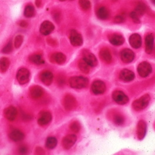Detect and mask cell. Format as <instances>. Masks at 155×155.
Listing matches in <instances>:
<instances>
[{"label": "cell", "mask_w": 155, "mask_h": 155, "mask_svg": "<svg viewBox=\"0 0 155 155\" xmlns=\"http://www.w3.org/2000/svg\"><path fill=\"white\" fill-rule=\"evenodd\" d=\"M70 87L74 89H83L87 87L89 84V80L87 78L78 76L71 77L69 80Z\"/></svg>", "instance_id": "cell-1"}, {"label": "cell", "mask_w": 155, "mask_h": 155, "mask_svg": "<svg viewBox=\"0 0 155 155\" xmlns=\"http://www.w3.org/2000/svg\"><path fill=\"white\" fill-rule=\"evenodd\" d=\"M150 101V95L149 94H145L140 98L135 100L132 104V107L136 111L142 110L148 106Z\"/></svg>", "instance_id": "cell-2"}, {"label": "cell", "mask_w": 155, "mask_h": 155, "mask_svg": "<svg viewBox=\"0 0 155 155\" xmlns=\"http://www.w3.org/2000/svg\"><path fill=\"white\" fill-rule=\"evenodd\" d=\"M69 40L72 45L74 47H80L84 43L82 35L75 29L71 31L69 33Z\"/></svg>", "instance_id": "cell-3"}, {"label": "cell", "mask_w": 155, "mask_h": 155, "mask_svg": "<svg viewBox=\"0 0 155 155\" xmlns=\"http://www.w3.org/2000/svg\"><path fill=\"white\" fill-rule=\"evenodd\" d=\"M152 68L149 62L143 61L138 65L137 72L141 77L146 78L148 77L152 73Z\"/></svg>", "instance_id": "cell-4"}, {"label": "cell", "mask_w": 155, "mask_h": 155, "mask_svg": "<svg viewBox=\"0 0 155 155\" xmlns=\"http://www.w3.org/2000/svg\"><path fill=\"white\" fill-rule=\"evenodd\" d=\"M30 78L29 70L26 68H21L17 74V79L19 84L25 85L27 84Z\"/></svg>", "instance_id": "cell-5"}, {"label": "cell", "mask_w": 155, "mask_h": 155, "mask_svg": "<svg viewBox=\"0 0 155 155\" xmlns=\"http://www.w3.org/2000/svg\"><path fill=\"white\" fill-rule=\"evenodd\" d=\"M112 98L116 104L121 105H125L129 101L128 97L121 91H114L112 94Z\"/></svg>", "instance_id": "cell-6"}, {"label": "cell", "mask_w": 155, "mask_h": 155, "mask_svg": "<svg viewBox=\"0 0 155 155\" xmlns=\"http://www.w3.org/2000/svg\"><path fill=\"white\" fill-rule=\"evenodd\" d=\"M107 89L105 84L100 80L95 81L91 86L92 92L95 95H101L103 94Z\"/></svg>", "instance_id": "cell-7"}, {"label": "cell", "mask_w": 155, "mask_h": 155, "mask_svg": "<svg viewBox=\"0 0 155 155\" xmlns=\"http://www.w3.org/2000/svg\"><path fill=\"white\" fill-rule=\"evenodd\" d=\"M91 67H95L97 65V59L95 55L89 51L85 49L83 51L82 58Z\"/></svg>", "instance_id": "cell-8"}, {"label": "cell", "mask_w": 155, "mask_h": 155, "mask_svg": "<svg viewBox=\"0 0 155 155\" xmlns=\"http://www.w3.org/2000/svg\"><path fill=\"white\" fill-rule=\"evenodd\" d=\"M135 57V54L133 51L130 49L126 48L123 49L120 52L121 60L126 64L132 62Z\"/></svg>", "instance_id": "cell-9"}, {"label": "cell", "mask_w": 155, "mask_h": 155, "mask_svg": "<svg viewBox=\"0 0 155 155\" xmlns=\"http://www.w3.org/2000/svg\"><path fill=\"white\" fill-rule=\"evenodd\" d=\"M55 29L54 25L49 21H44L39 28L40 33L43 35H48Z\"/></svg>", "instance_id": "cell-10"}, {"label": "cell", "mask_w": 155, "mask_h": 155, "mask_svg": "<svg viewBox=\"0 0 155 155\" xmlns=\"http://www.w3.org/2000/svg\"><path fill=\"white\" fill-rule=\"evenodd\" d=\"M146 132H147V124L144 120H141L138 122L137 126L136 134H137L138 139L140 140H143L145 137Z\"/></svg>", "instance_id": "cell-11"}, {"label": "cell", "mask_w": 155, "mask_h": 155, "mask_svg": "<svg viewBox=\"0 0 155 155\" xmlns=\"http://www.w3.org/2000/svg\"><path fill=\"white\" fill-rule=\"evenodd\" d=\"M77 137L75 135L70 134L66 136L62 140V146L65 149H69L76 143Z\"/></svg>", "instance_id": "cell-12"}, {"label": "cell", "mask_w": 155, "mask_h": 155, "mask_svg": "<svg viewBox=\"0 0 155 155\" xmlns=\"http://www.w3.org/2000/svg\"><path fill=\"white\" fill-rule=\"evenodd\" d=\"M119 78L123 82H129L134 80L135 78V75L132 71L127 69H124L120 72Z\"/></svg>", "instance_id": "cell-13"}, {"label": "cell", "mask_w": 155, "mask_h": 155, "mask_svg": "<svg viewBox=\"0 0 155 155\" xmlns=\"http://www.w3.org/2000/svg\"><path fill=\"white\" fill-rule=\"evenodd\" d=\"M130 46L135 49L140 48L142 44V40L140 35L138 34H132L129 39Z\"/></svg>", "instance_id": "cell-14"}, {"label": "cell", "mask_w": 155, "mask_h": 155, "mask_svg": "<svg viewBox=\"0 0 155 155\" xmlns=\"http://www.w3.org/2000/svg\"><path fill=\"white\" fill-rule=\"evenodd\" d=\"M154 49V36L152 34H148L145 38V51L148 54H151Z\"/></svg>", "instance_id": "cell-15"}, {"label": "cell", "mask_w": 155, "mask_h": 155, "mask_svg": "<svg viewBox=\"0 0 155 155\" xmlns=\"http://www.w3.org/2000/svg\"><path fill=\"white\" fill-rule=\"evenodd\" d=\"M52 120V115L49 112H43L40 114L38 119V123L41 126L48 125Z\"/></svg>", "instance_id": "cell-16"}, {"label": "cell", "mask_w": 155, "mask_h": 155, "mask_svg": "<svg viewBox=\"0 0 155 155\" xmlns=\"http://www.w3.org/2000/svg\"><path fill=\"white\" fill-rule=\"evenodd\" d=\"M109 41L111 44L115 46H120L125 42L124 37L120 34H114L109 38Z\"/></svg>", "instance_id": "cell-17"}, {"label": "cell", "mask_w": 155, "mask_h": 155, "mask_svg": "<svg viewBox=\"0 0 155 155\" xmlns=\"http://www.w3.org/2000/svg\"><path fill=\"white\" fill-rule=\"evenodd\" d=\"M17 109L12 106L8 107L4 111L5 117L10 121H14L17 117Z\"/></svg>", "instance_id": "cell-18"}, {"label": "cell", "mask_w": 155, "mask_h": 155, "mask_svg": "<svg viewBox=\"0 0 155 155\" xmlns=\"http://www.w3.org/2000/svg\"><path fill=\"white\" fill-rule=\"evenodd\" d=\"M64 106L68 110H72L75 108L77 105V101L75 97L71 95H68L65 97L64 99Z\"/></svg>", "instance_id": "cell-19"}, {"label": "cell", "mask_w": 155, "mask_h": 155, "mask_svg": "<svg viewBox=\"0 0 155 155\" xmlns=\"http://www.w3.org/2000/svg\"><path fill=\"white\" fill-rule=\"evenodd\" d=\"M53 78L54 76L52 73L48 71L43 72L40 76L41 81L44 85L47 86H49L52 84L53 81Z\"/></svg>", "instance_id": "cell-20"}, {"label": "cell", "mask_w": 155, "mask_h": 155, "mask_svg": "<svg viewBox=\"0 0 155 155\" xmlns=\"http://www.w3.org/2000/svg\"><path fill=\"white\" fill-rule=\"evenodd\" d=\"M96 15L98 19L106 20L109 17L110 12L109 10L105 7H101L97 10Z\"/></svg>", "instance_id": "cell-21"}, {"label": "cell", "mask_w": 155, "mask_h": 155, "mask_svg": "<svg viewBox=\"0 0 155 155\" xmlns=\"http://www.w3.org/2000/svg\"><path fill=\"white\" fill-rule=\"evenodd\" d=\"M43 89L39 86H34L30 89V95L32 98L37 99L43 95Z\"/></svg>", "instance_id": "cell-22"}, {"label": "cell", "mask_w": 155, "mask_h": 155, "mask_svg": "<svg viewBox=\"0 0 155 155\" xmlns=\"http://www.w3.org/2000/svg\"><path fill=\"white\" fill-rule=\"evenodd\" d=\"M24 134L19 130L15 129L12 130L10 134V138L11 140L15 142H18L24 139Z\"/></svg>", "instance_id": "cell-23"}, {"label": "cell", "mask_w": 155, "mask_h": 155, "mask_svg": "<svg viewBox=\"0 0 155 155\" xmlns=\"http://www.w3.org/2000/svg\"><path fill=\"white\" fill-rule=\"evenodd\" d=\"M100 57L101 59L107 64H110L112 62V57L110 54V52L107 48H104L101 49L99 53Z\"/></svg>", "instance_id": "cell-24"}, {"label": "cell", "mask_w": 155, "mask_h": 155, "mask_svg": "<svg viewBox=\"0 0 155 155\" xmlns=\"http://www.w3.org/2000/svg\"><path fill=\"white\" fill-rule=\"evenodd\" d=\"M54 61L59 65L64 64L66 61V56L62 52H57L53 55Z\"/></svg>", "instance_id": "cell-25"}, {"label": "cell", "mask_w": 155, "mask_h": 155, "mask_svg": "<svg viewBox=\"0 0 155 155\" xmlns=\"http://www.w3.org/2000/svg\"><path fill=\"white\" fill-rule=\"evenodd\" d=\"M146 8L147 7L145 4L142 1H139L136 5L134 11L139 16H142L145 13Z\"/></svg>", "instance_id": "cell-26"}, {"label": "cell", "mask_w": 155, "mask_h": 155, "mask_svg": "<svg viewBox=\"0 0 155 155\" xmlns=\"http://www.w3.org/2000/svg\"><path fill=\"white\" fill-rule=\"evenodd\" d=\"M10 65V60L7 58L3 57L0 59V71L5 72L9 68Z\"/></svg>", "instance_id": "cell-27"}, {"label": "cell", "mask_w": 155, "mask_h": 155, "mask_svg": "<svg viewBox=\"0 0 155 155\" xmlns=\"http://www.w3.org/2000/svg\"><path fill=\"white\" fill-rule=\"evenodd\" d=\"M24 16L27 18H32L35 14V10L33 5H28L25 7L24 11Z\"/></svg>", "instance_id": "cell-28"}, {"label": "cell", "mask_w": 155, "mask_h": 155, "mask_svg": "<svg viewBox=\"0 0 155 155\" xmlns=\"http://www.w3.org/2000/svg\"><path fill=\"white\" fill-rule=\"evenodd\" d=\"M57 139L55 137H48L46 140L45 146L48 149H53L57 145Z\"/></svg>", "instance_id": "cell-29"}, {"label": "cell", "mask_w": 155, "mask_h": 155, "mask_svg": "<svg viewBox=\"0 0 155 155\" xmlns=\"http://www.w3.org/2000/svg\"><path fill=\"white\" fill-rule=\"evenodd\" d=\"M29 60L31 62L36 65H42L45 63V61L41 55L39 54H34L29 57Z\"/></svg>", "instance_id": "cell-30"}, {"label": "cell", "mask_w": 155, "mask_h": 155, "mask_svg": "<svg viewBox=\"0 0 155 155\" xmlns=\"http://www.w3.org/2000/svg\"><path fill=\"white\" fill-rule=\"evenodd\" d=\"M79 68L84 74H88L90 72L91 67L82 59L79 62Z\"/></svg>", "instance_id": "cell-31"}, {"label": "cell", "mask_w": 155, "mask_h": 155, "mask_svg": "<svg viewBox=\"0 0 155 155\" xmlns=\"http://www.w3.org/2000/svg\"><path fill=\"white\" fill-rule=\"evenodd\" d=\"M79 4L81 8L84 11L89 10L91 7V3L89 0H79Z\"/></svg>", "instance_id": "cell-32"}, {"label": "cell", "mask_w": 155, "mask_h": 155, "mask_svg": "<svg viewBox=\"0 0 155 155\" xmlns=\"http://www.w3.org/2000/svg\"><path fill=\"white\" fill-rule=\"evenodd\" d=\"M24 41V38L22 35H17L14 39V47L15 48H19V47L21 46L22 42Z\"/></svg>", "instance_id": "cell-33"}, {"label": "cell", "mask_w": 155, "mask_h": 155, "mask_svg": "<svg viewBox=\"0 0 155 155\" xmlns=\"http://www.w3.org/2000/svg\"><path fill=\"white\" fill-rule=\"evenodd\" d=\"M12 49H13L12 44L11 41H10L3 48L2 50V52L4 54H10L12 51Z\"/></svg>", "instance_id": "cell-34"}, {"label": "cell", "mask_w": 155, "mask_h": 155, "mask_svg": "<svg viewBox=\"0 0 155 155\" xmlns=\"http://www.w3.org/2000/svg\"><path fill=\"white\" fill-rule=\"evenodd\" d=\"M70 129L72 131L74 132H79L81 129V125L78 122H74L71 124L70 126Z\"/></svg>", "instance_id": "cell-35"}, {"label": "cell", "mask_w": 155, "mask_h": 155, "mask_svg": "<svg viewBox=\"0 0 155 155\" xmlns=\"http://www.w3.org/2000/svg\"><path fill=\"white\" fill-rule=\"evenodd\" d=\"M114 122L117 125H122L124 123V118L121 115H116L114 117Z\"/></svg>", "instance_id": "cell-36"}, {"label": "cell", "mask_w": 155, "mask_h": 155, "mask_svg": "<svg viewBox=\"0 0 155 155\" xmlns=\"http://www.w3.org/2000/svg\"><path fill=\"white\" fill-rule=\"evenodd\" d=\"M130 17L134 22H135L136 24H140V20L139 19V16L136 13L135 11H132V12H130Z\"/></svg>", "instance_id": "cell-37"}, {"label": "cell", "mask_w": 155, "mask_h": 155, "mask_svg": "<svg viewBox=\"0 0 155 155\" xmlns=\"http://www.w3.org/2000/svg\"><path fill=\"white\" fill-rule=\"evenodd\" d=\"M28 147L26 146H21L18 148V152L20 154H22V155L27 154L28 152Z\"/></svg>", "instance_id": "cell-38"}, {"label": "cell", "mask_w": 155, "mask_h": 155, "mask_svg": "<svg viewBox=\"0 0 155 155\" xmlns=\"http://www.w3.org/2000/svg\"><path fill=\"white\" fill-rule=\"evenodd\" d=\"M125 21V18L122 15H117L114 18V22L116 24H120Z\"/></svg>", "instance_id": "cell-39"}, {"label": "cell", "mask_w": 155, "mask_h": 155, "mask_svg": "<svg viewBox=\"0 0 155 155\" xmlns=\"http://www.w3.org/2000/svg\"><path fill=\"white\" fill-rule=\"evenodd\" d=\"M19 25H20V26L22 27H26L28 25V23H27L26 21H22L20 22Z\"/></svg>", "instance_id": "cell-40"}, {"label": "cell", "mask_w": 155, "mask_h": 155, "mask_svg": "<svg viewBox=\"0 0 155 155\" xmlns=\"http://www.w3.org/2000/svg\"><path fill=\"white\" fill-rule=\"evenodd\" d=\"M41 4H42L41 0H36L35 1V4L38 7H40V6L41 5Z\"/></svg>", "instance_id": "cell-41"}, {"label": "cell", "mask_w": 155, "mask_h": 155, "mask_svg": "<svg viewBox=\"0 0 155 155\" xmlns=\"http://www.w3.org/2000/svg\"><path fill=\"white\" fill-rule=\"evenodd\" d=\"M151 1L152 2V3H153V4H155V0H151Z\"/></svg>", "instance_id": "cell-42"}, {"label": "cell", "mask_w": 155, "mask_h": 155, "mask_svg": "<svg viewBox=\"0 0 155 155\" xmlns=\"http://www.w3.org/2000/svg\"><path fill=\"white\" fill-rule=\"evenodd\" d=\"M59 1H61V2H64V1H65L66 0H59Z\"/></svg>", "instance_id": "cell-43"}, {"label": "cell", "mask_w": 155, "mask_h": 155, "mask_svg": "<svg viewBox=\"0 0 155 155\" xmlns=\"http://www.w3.org/2000/svg\"><path fill=\"white\" fill-rule=\"evenodd\" d=\"M71 1H72V0H71Z\"/></svg>", "instance_id": "cell-44"}]
</instances>
